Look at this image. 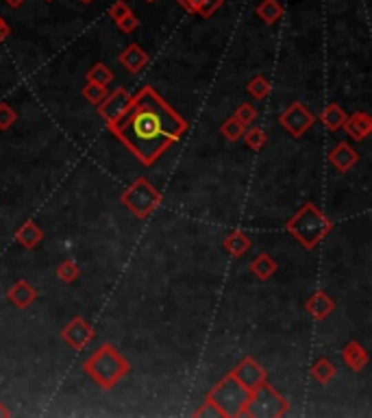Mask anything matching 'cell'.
Returning a JSON list of instances; mask_svg holds the SVG:
<instances>
[{
	"label": "cell",
	"instance_id": "e0dca14e",
	"mask_svg": "<svg viewBox=\"0 0 372 418\" xmlns=\"http://www.w3.org/2000/svg\"><path fill=\"white\" fill-rule=\"evenodd\" d=\"M41 240H44V231H41L33 220H26L16 231V242L24 248H35Z\"/></svg>",
	"mask_w": 372,
	"mask_h": 418
},
{
	"label": "cell",
	"instance_id": "52a82bcc",
	"mask_svg": "<svg viewBox=\"0 0 372 418\" xmlns=\"http://www.w3.org/2000/svg\"><path fill=\"white\" fill-rule=\"evenodd\" d=\"M131 99L133 96L124 90V88H118L116 92H112V94H107L105 99L96 105L99 107V114H101V118L107 122V127H109V131H112L116 124L124 118V114L129 111V107H131Z\"/></svg>",
	"mask_w": 372,
	"mask_h": 418
},
{
	"label": "cell",
	"instance_id": "d6a6232c",
	"mask_svg": "<svg viewBox=\"0 0 372 418\" xmlns=\"http://www.w3.org/2000/svg\"><path fill=\"white\" fill-rule=\"evenodd\" d=\"M131 13H133V9H131L127 3H122V0H120V3H116L112 9H109V18H112V20L118 24L120 20H124L127 16H131Z\"/></svg>",
	"mask_w": 372,
	"mask_h": 418
},
{
	"label": "cell",
	"instance_id": "9a60e30c",
	"mask_svg": "<svg viewBox=\"0 0 372 418\" xmlns=\"http://www.w3.org/2000/svg\"><path fill=\"white\" fill-rule=\"evenodd\" d=\"M9 301L16 305V308H20V310H26V308H31V305L37 301V290L29 283V281H24V279H18L16 283H13L11 288H9Z\"/></svg>",
	"mask_w": 372,
	"mask_h": 418
},
{
	"label": "cell",
	"instance_id": "ac0fdd59",
	"mask_svg": "<svg viewBox=\"0 0 372 418\" xmlns=\"http://www.w3.org/2000/svg\"><path fill=\"white\" fill-rule=\"evenodd\" d=\"M223 246L227 248V253L231 255V257H242L248 248L253 246V242H251V238L242 231V229H236V231H231L227 238H225V242H223Z\"/></svg>",
	"mask_w": 372,
	"mask_h": 418
},
{
	"label": "cell",
	"instance_id": "7c38bea8",
	"mask_svg": "<svg viewBox=\"0 0 372 418\" xmlns=\"http://www.w3.org/2000/svg\"><path fill=\"white\" fill-rule=\"evenodd\" d=\"M342 129L349 133V137H353L355 142H362L372 133V118L366 114V111H355L353 116H347Z\"/></svg>",
	"mask_w": 372,
	"mask_h": 418
},
{
	"label": "cell",
	"instance_id": "8992f818",
	"mask_svg": "<svg viewBox=\"0 0 372 418\" xmlns=\"http://www.w3.org/2000/svg\"><path fill=\"white\" fill-rule=\"evenodd\" d=\"M120 203L137 218H148L161 203V194L148 179L140 177L120 194Z\"/></svg>",
	"mask_w": 372,
	"mask_h": 418
},
{
	"label": "cell",
	"instance_id": "44dd1931",
	"mask_svg": "<svg viewBox=\"0 0 372 418\" xmlns=\"http://www.w3.org/2000/svg\"><path fill=\"white\" fill-rule=\"evenodd\" d=\"M335 372H338V368L333 366V361L327 357H320V359H316L311 366V379L324 386L335 377Z\"/></svg>",
	"mask_w": 372,
	"mask_h": 418
},
{
	"label": "cell",
	"instance_id": "1f68e13d",
	"mask_svg": "<svg viewBox=\"0 0 372 418\" xmlns=\"http://www.w3.org/2000/svg\"><path fill=\"white\" fill-rule=\"evenodd\" d=\"M194 416H198V418H223V412H220L209 399H205V403L194 412Z\"/></svg>",
	"mask_w": 372,
	"mask_h": 418
},
{
	"label": "cell",
	"instance_id": "4dcf8cb0",
	"mask_svg": "<svg viewBox=\"0 0 372 418\" xmlns=\"http://www.w3.org/2000/svg\"><path fill=\"white\" fill-rule=\"evenodd\" d=\"M225 5V0H203L198 7V16L200 18H211L216 11H220Z\"/></svg>",
	"mask_w": 372,
	"mask_h": 418
},
{
	"label": "cell",
	"instance_id": "5bb4252c",
	"mask_svg": "<svg viewBox=\"0 0 372 418\" xmlns=\"http://www.w3.org/2000/svg\"><path fill=\"white\" fill-rule=\"evenodd\" d=\"M118 61H120V66H122L124 70H127V72L140 74L142 70L146 68V63H148V54H146V50H144L140 44H131L129 48L122 50V54L118 57Z\"/></svg>",
	"mask_w": 372,
	"mask_h": 418
},
{
	"label": "cell",
	"instance_id": "d4e9b609",
	"mask_svg": "<svg viewBox=\"0 0 372 418\" xmlns=\"http://www.w3.org/2000/svg\"><path fill=\"white\" fill-rule=\"evenodd\" d=\"M244 131H246V127L244 124H240L236 118H227L225 122H223V127H220V133H223L229 142H238V139H242V135H244Z\"/></svg>",
	"mask_w": 372,
	"mask_h": 418
},
{
	"label": "cell",
	"instance_id": "2e32d148",
	"mask_svg": "<svg viewBox=\"0 0 372 418\" xmlns=\"http://www.w3.org/2000/svg\"><path fill=\"white\" fill-rule=\"evenodd\" d=\"M342 359L353 372H360L368 364V351H366V346L362 342L353 340V342H349L347 346L342 348Z\"/></svg>",
	"mask_w": 372,
	"mask_h": 418
},
{
	"label": "cell",
	"instance_id": "ffe728a7",
	"mask_svg": "<svg viewBox=\"0 0 372 418\" xmlns=\"http://www.w3.org/2000/svg\"><path fill=\"white\" fill-rule=\"evenodd\" d=\"M277 261H274L268 253H259L253 261H251V272L261 279V281H266V279H270L274 272H277Z\"/></svg>",
	"mask_w": 372,
	"mask_h": 418
},
{
	"label": "cell",
	"instance_id": "e575fe53",
	"mask_svg": "<svg viewBox=\"0 0 372 418\" xmlns=\"http://www.w3.org/2000/svg\"><path fill=\"white\" fill-rule=\"evenodd\" d=\"M176 3L181 5L187 13H198V7H200L203 0H176Z\"/></svg>",
	"mask_w": 372,
	"mask_h": 418
},
{
	"label": "cell",
	"instance_id": "836d02e7",
	"mask_svg": "<svg viewBox=\"0 0 372 418\" xmlns=\"http://www.w3.org/2000/svg\"><path fill=\"white\" fill-rule=\"evenodd\" d=\"M137 26H140V20H137L135 13H131V16H127L124 20L118 22V29H120L122 33H133Z\"/></svg>",
	"mask_w": 372,
	"mask_h": 418
},
{
	"label": "cell",
	"instance_id": "d6986e66",
	"mask_svg": "<svg viewBox=\"0 0 372 418\" xmlns=\"http://www.w3.org/2000/svg\"><path fill=\"white\" fill-rule=\"evenodd\" d=\"M320 120H322V124H324L327 131H340L342 124H344V120H347V111H344L338 103H329V105L324 107V111H322Z\"/></svg>",
	"mask_w": 372,
	"mask_h": 418
},
{
	"label": "cell",
	"instance_id": "ba28073f",
	"mask_svg": "<svg viewBox=\"0 0 372 418\" xmlns=\"http://www.w3.org/2000/svg\"><path fill=\"white\" fill-rule=\"evenodd\" d=\"M313 122H316L313 114L307 109V105L302 103H292L279 116V124L292 137H302L313 127Z\"/></svg>",
	"mask_w": 372,
	"mask_h": 418
},
{
	"label": "cell",
	"instance_id": "30bf717a",
	"mask_svg": "<svg viewBox=\"0 0 372 418\" xmlns=\"http://www.w3.org/2000/svg\"><path fill=\"white\" fill-rule=\"evenodd\" d=\"M231 372H233V377H236L244 388L251 390V392H253V390H255L259 384L268 381L266 370L261 368V364H259L255 357H244Z\"/></svg>",
	"mask_w": 372,
	"mask_h": 418
},
{
	"label": "cell",
	"instance_id": "484cf974",
	"mask_svg": "<svg viewBox=\"0 0 372 418\" xmlns=\"http://www.w3.org/2000/svg\"><path fill=\"white\" fill-rule=\"evenodd\" d=\"M79 275H81V270H79L74 259L61 261L59 268H57V279H59V281H63V283H74L76 279H79Z\"/></svg>",
	"mask_w": 372,
	"mask_h": 418
},
{
	"label": "cell",
	"instance_id": "5b68a950",
	"mask_svg": "<svg viewBox=\"0 0 372 418\" xmlns=\"http://www.w3.org/2000/svg\"><path fill=\"white\" fill-rule=\"evenodd\" d=\"M289 412V401L268 381L259 384L246 403L244 416L251 418H281Z\"/></svg>",
	"mask_w": 372,
	"mask_h": 418
},
{
	"label": "cell",
	"instance_id": "7402d4cb",
	"mask_svg": "<svg viewBox=\"0 0 372 418\" xmlns=\"http://www.w3.org/2000/svg\"><path fill=\"white\" fill-rule=\"evenodd\" d=\"M257 16L264 20L266 24H274L279 22L283 16V7L277 3V0H261L257 5Z\"/></svg>",
	"mask_w": 372,
	"mask_h": 418
},
{
	"label": "cell",
	"instance_id": "9c48e42d",
	"mask_svg": "<svg viewBox=\"0 0 372 418\" xmlns=\"http://www.w3.org/2000/svg\"><path fill=\"white\" fill-rule=\"evenodd\" d=\"M94 327L87 323L83 316H76L72 318L70 323H68L63 329H61V338L70 344L72 348H76V351H81V348H85L92 340H94Z\"/></svg>",
	"mask_w": 372,
	"mask_h": 418
},
{
	"label": "cell",
	"instance_id": "f35d334b",
	"mask_svg": "<svg viewBox=\"0 0 372 418\" xmlns=\"http://www.w3.org/2000/svg\"><path fill=\"white\" fill-rule=\"evenodd\" d=\"M83 5H90V3H94V0H81Z\"/></svg>",
	"mask_w": 372,
	"mask_h": 418
},
{
	"label": "cell",
	"instance_id": "4fadbf2b",
	"mask_svg": "<svg viewBox=\"0 0 372 418\" xmlns=\"http://www.w3.org/2000/svg\"><path fill=\"white\" fill-rule=\"evenodd\" d=\"M305 310L309 312V316L313 320H327L331 314H333L335 303H333V299H331L324 290H318V292H313V295L307 299Z\"/></svg>",
	"mask_w": 372,
	"mask_h": 418
},
{
	"label": "cell",
	"instance_id": "60d3db41",
	"mask_svg": "<svg viewBox=\"0 0 372 418\" xmlns=\"http://www.w3.org/2000/svg\"><path fill=\"white\" fill-rule=\"evenodd\" d=\"M46 3H52V0H46Z\"/></svg>",
	"mask_w": 372,
	"mask_h": 418
},
{
	"label": "cell",
	"instance_id": "d590c367",
	"mask_svg": "<svg viewBox=\"0 0 372 418\" xmlns=\"http://www.w3.org/2000/svg\"><path fill=\"white\" fill-rule=\"evenodd\" d=\"M11 35V26H9V22L0 16V44H3V41L7 39Z\"/></svg>",
	"mask_w": 372,
	"mask_h": 418
},
{
	"label": "cell",
	"instance_id": "74e56055",
	"mask_svg": "<svg viewBox=\"0 0 372 418\" xmlns=\"http://www.w3.org/2000/svg\"><path fill=\"white\" fill-rule=\"evenodd\" d=\"M11 416V412L3 406V403H0V418H9Z\"/></svg>",
	"mask_w": 372,
	"mask_h": 418
},
{
	"label": "cell",
	"instance_id": "cb8c5ba5",
	"mask_svg": "<svg viewBox=\"0 0 372 418\" xmlns=\"http://www.w3.org/2000/svg\"><path fill=\"white\" fill-rule=\"evenodd\" d=\"M242 137H244L246 146L251 148V150H261V148L266 146V142H268V135H266V131L261 129V127H251V129H246Z\"/></svg>",
	"mask_w": 372,
	"mask_h": 418
},
{
	"label": "cell",
	"instance_id": "603a6c76",
	"mask_svg": "<svg viewBox=\"0 0 372 418\" xmlns=\"http://www.w3.org/2000/svg\"><path fill=\"white\" fill-rule=\"evenodd\" d=\"M246 92L251 94L255 101H264V99H268L270 92H272V83L264 74H257V77H253L251 81H248Z\"/></svg>",
	"mask_w": 372,
	"mask_h": 418
},
{
	"label": "cell",
	"instance_id": "6da1fadb",
	"mask_svg": "<svg viewBox=\"0 0 372 418\" xmlns=\"http://www.w3.org/2000/svg\"><path fill=\"white\" fill-rule=\"evenodd\" d=\"M189 129L187 120L176 114L168 101L144 86L131 99V107L112 133L127 146L142 166H155Z\"/></svg>",
	"mask_w": 372,
	"mask_h": 418
},
{
	"label": "cell",
	"instance_id": "4316f807",
	"mask_svg": "<svg viewBox=\"0 0 372 418\" xmlns=\"http://www.w3.org/2000/svg\"><path fill=\"white\" fill-rule=\"evenodd\" d=\"M87 81L101 83V86H109V83L114 81V72L105 63H94L90 68V72H87Z\"/></svg>",
	"mask_w": 372,
	"mask_h": 418
},
{
	"label": "cell",
	"instance_id": "f1b7e54d",
	"mask_svg": "<svg viewBox=\"0 0 372 418\" xmlns=\"http://www.w3.org/2000/svg\"><path fill=\"white\" fill-rule=\"evenodd\" d=\"M233 118H236L240 124H244V127H248V124H253V122L257 120V109H255L251 103H242V105L236 109Z\"/></svg>",
	"mask_w": 372,
	"mask_h": 418
},
{
	"label": "cell",
	"instance_id": "8fae6325",
	"mask_svg": "<svg viewBox=\"0 0 372 418\" xmlns=\"http://www.w3.org/2000/svg\"><path fill=\"white\" fill-rule=\"evenodd\" d=\"M329 161L338 172H349L351 168H355V163L360 161V152H357L351 144L340 142L329 152Z\"/></svg>",
	"mask_w": 372,
	"mask_h": 418
},
{
	"label": "cell",
	"instance_id": "83f0119b",
	"mask_svg": "<svg viewBox=\"0 0 372 418\" xmlns=\"http://www.w3.org/2000/svg\"><path fill=\"white\" fill-rule=\"evenodd\" d=\"M83 96H85L87 103H92V105L96 107V105H99V103L105 99V96H107V86H101V83L87 81L85 88H83Z\"/></svg>",
	"mask_w": 372,
	"mask_h": 418
},
{
	"label": "cell",
	"instance_id": "7a4b0ae2",
	"mask_svg": "<svg viewBox=\"0 0 372 418\" xmlns=\"http://www.w3.org/2000/svg\"><path fill=\"white\" fill-rule=\"evenodd\" d=\"M129 370H131V361L112 344L99 346L85 359V364H83V372L103 390L118 386V381L124 375H129Z\"/></svg>",
	"mask_w": 372,
	"mask_h": 418
},
{
	"label": "cell",
	"instance_id": "277c9868",
	"mask_svg": "<svg viewBox=\"0 0 372 418\" xmlns=\"http://www.w3.org/2000/svg\"><path fill=\"white\" fill-rule=\"evenodd\" d=\"M207 399L223 412V418H240L244 416L246 403L251 399V390L244 388L233 377V372H229L207 392Z\"/></svg>",
	"mask_w": 372,
	"mask_h": 418
},
{
	"label": "cell",
	"instance_id": "3957f363",
	"mask_svg": "<svg viewBox=\"0 0 372 418\" xmlns=\"http://www.w3.org/2000/svg\"><path fill=\"white\" fill-rule=\"evenodd\" d=\"M285 229L298 244H302L307 250H313L333 229V220L313 203H305L285 222Z\"/></svg>",
	"mask_w": 372,
	"mask_h": 418
},
{
	"label": "cell",
	"instance_id": "8d00e7d4",
	"mask_svg": "<svg viewBox=\"0 0 372 418\" xmlns=\"http://www.w3.org/2000/svg\"><path fill=\"white\" fill-rule=\"evenodd\" d=\"M5 3H7V5H9L11 9H20V7H22V5L26 3V0H5Z\"/></svg>",
	"mask_w": 372,
	"mask_h": 418
},
{
	"label": "cell",
	"instance_id": "f546056e",
	"mask_svg": "<svg viewBox=\"0 0 372 418\" xmlns=\"http://www.w3.org/2000/svg\"><path fill=\"white\" fill-rule=\"evenodd\" d=\"M18 120V111L13 109L9 103H0V131L11 129Z\"/></svg>",
	"mask_w": 372,
	"mask_h": 418
},
{
	"label": "cell",
	"instance_id": "ab89813d",
	"mask_svg": "<svg viewBox=\"0 0 372 418\" xmlns=\"http://www.w3.org/2000/svg\"><path fill=\"white\" fill-rule=\"evenodd\" d=\"M146 3H155V0H146Z\"/></svg>",
	"mask_w": 372,
	"mask_h": 418
}]
</instances>
